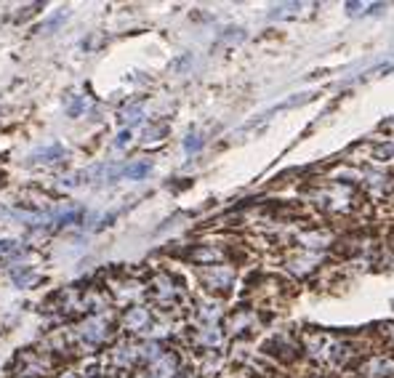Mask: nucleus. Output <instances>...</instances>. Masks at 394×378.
Listing matches in <instances>:
<instances>
[{
  "mask_svg": "<svg viewBox=\"0 0 394 378\" xmlns=\"http://www.w3.org/2000/svg\"><path fill=\"white\" fill-rule=\"evenodd\" d=\"M14 280L24 288V285H30V283L35 280V274H32L30 269H16V272H14Z\"/></svg>",
  "mask_w": 394,
  "mask_h": 378,
  "instance_id": "f257e3e1",
  "label": "nucleus"
},
{
  "mask_svg": "<svg viewBox=\"0 0 394 378\" xmlns=\"http://www.w3.org/2000/svg\"><path fill=\"white\" fill-rule=\"evenodd\" d=\"M147 171H150V165H133V168H128L126 174H128V176H133V178H139V176H144Z\"/></svg>",
  "mask_w": 394,
  "mask_h": 378,
  "instance_id": "f03ea898",
  "label": "nucleus"
},
{
  "mask_svg": "<svg viewBox=\"0 0 394 378\" xmlns=\"http://www.w3.org/2000/svg\"><path fill=\"white\" fill-rule=\"evenodd\" d=\"M11 250H16V240H0V256L11 253Z\"/></svg>",
  "mask_w": 394,
  "mask_h": 378,
  "instance_id": "7ed1b4c3",
  "label": "nucleus"
}]
</instances>
